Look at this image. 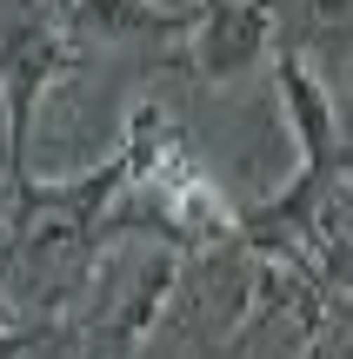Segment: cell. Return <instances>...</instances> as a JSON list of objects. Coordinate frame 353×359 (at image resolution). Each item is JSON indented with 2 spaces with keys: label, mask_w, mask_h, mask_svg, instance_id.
Listing matches in <instances>:
<instances>
[{
  "label": "cell",
  "mask_w": 353,
  "mask_h": 359,
  "mask_svg": "<svg viewBox=\"0 0 353 359\" xmlns=\"http://www.w3.org/2000/svg\"><path fill=\"white\" fill-rule=\"evenodd\" d=\"M173 293H180V253L167 240H147V233L93 240L87 273L74 286L80 313L60 333H74V346L87 359H133L167 320Z\"/></svg>",
  "instance_id": "obj_1"
},
{
  "label": "cell",
  "mask_w": 353,
  "mask_h": 359,
  "mask_svg": "<svg viewBox=\"0 0 353 359\" xmlns=\"http://www.w3.org/2000/svg\"><path fill=\"white\" fill-rule=\"evenodd\" d=\"M74 60H80V40L60 27V13H53L47 0H34L27 13H13V20L0 27V114H7V154H0V167H7L13 187L34 180V167H27L34 120H40V107H47L53 80Z\"/></svg>",
  "instance_id": "obj_2"
},
{
  "label": "cell",
  "mask_w": 353,
  "mask_h": 359,
  "mask_svg": "<svg viewBox=\"0 0 353 359\" xmlns=\"http://www.w3.org/2000/svg\"><path fill=\"white\" fill-rule=\"evenodd\" d=\"M274 53V0H200L187 27V67L213 87L240 80Z\"/></svg>",
  "instance_id": "obj_3"
},
{
  "label": "cell",
  "mask_w": 353,
  "mask_h": 359,
  "mask_svg": "<svg viewBox=\"0 0 353 359\" xmlns=\"http://www.w3.org/2000/svg\"><path fill=\"white\" fill-rule=\"evenodd\" d=\"M74 40H187L194 7L167 0H47Z\"/></svg>",
  "instance_id": "obj_4"
},
{
  "label": "cell",
  "mask_w": 353,
  "mask_h": 359,
  "mask_svg": "<svg viewBox=\"0 0 353 359\" xmlns=\"http://www.w3.org/2000/svg\"><path fill=\"white\" fill-rule=\"evenodd\" d=\"M0 299H7V246H0ZM47 339H60V326H53V320H27V326H7V320H0V359H27L34 346H47Z\"/></svg>",
  "instance_id": "obj_5"
},
{
  "label": "cell",
  "mask_w": 353,
  "mask_h": 359,
  "mask_svg": "<svg viewBox=\"0 0 353 359\" xmlns=\"http://www.w3.org/2000/svg\"><path fill=\"white\" fill-rule=\"evenodd\" d=\"M307 359H347V333H333V339H314V346H307Z\"/></svg>",
  "instance_id": "obj_6"
},
{
  "label": "cell",
  "mask_w": 353,
  "mask_h": 359,
  "mask_svg": "<svg viewBox=\"0 0 353 359\" xmlns=\"http://www.w3.org/2000/svg\"><path fill=\"white\" fill-rule=\"evenodd\" d=\"M7 200H13V180H7V167H0V219H7Z\"/></svg>",
  "instance_id": "obj_7"
}]
</instances>
